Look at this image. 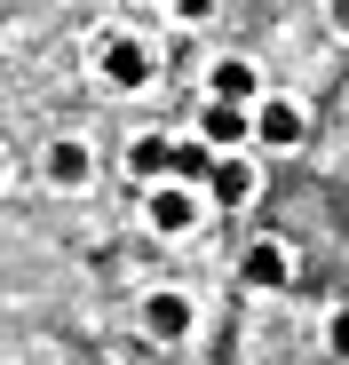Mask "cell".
I'll use <instances>...</instances> for the list:
<instances>
[{
    "label": "cell",
    "instance_id": "cell-1",
    "mask_svg": "<svg viewBox=\"0 0 349 365\" xmlns=\"http://www.w3.org/2000/svg\"><path fill=\"white\" fill-rule=\"evenodd\" d=\"M103 80H111V88H143V80H151V56H143L135 40H111V48H103Z\"/></svg>",
    "mask_w": 349,
    "mask_h": 365
},
{
    "label": "cell",
    "instance_id": "cell-2",
    "mask_svg": "<svg viewBox=\"0 0 349 365\" xmlns=\"http://www.w3.org/2000/svg\"><path fill=\"white\" fill-rule=\"evenodd\" d=\"M254 128H262V119H246L230 96H214V103H207V143H246Z\"/></svg>",
    "mask_w": 349,
    "mask_h": 365
},
{
    "label": "cell",
    "instance_id": "cell-3",
    "mask_svg": "<svg viewBox=\"0 0 349 365\" xmlns=\"http://www.w3.org/2000/svg\"><path fill=\"white\" fill-rule=\"evenodd\" d=\"M143 310H151V334H159V341H183V334H191V302H183V294H151Z\"/></svg>",
    "mask_w": 349,
    "mask_h": 365
},
{
    "label": "cell",
    "instance_id": "cell-4",
    "mask_svg": "<svg viewBox=\"0 0 349 365\" xmlns=\"http://www.w3.org/2000/svg\"><path fill=\"white\" fill-rule=\"evenodd\" d=\"M262 143H278V151L302 143V111L294 103H262Z\"/></svg>",
    "mask_w": 349,
    "mask_h": 365
},
{
    "label": "cell",
    "instance_id": "cell-5",
    "mask_svg": "<svg viewBox=\"0 0 349 365\" xmlns=\"http://www.w3.org/2000/svg\"><path fill=\"white\" fill-rule=\"evenodd\" d=\"M214 96H230V103L254 96V64H246V56H222V64H214Z\"/></svg>",
    "mask_w": 349,
    "mask_h": 365
},
{
    "label": "cell",
    "instance_id": "cell-6",
    "mask_svg": "<svg viewBox=\"0 0 349 365\" xmlns=\"http://www.w3.org/2000/svg\"><path fill=\"white\" fill-rule=\"evenodd\" d=\"M191 215H199L191 191H159V199H151V230H191Z\"/></svg>",
    "mask_w": 349,
    "mask_h": 365
},
{
    "label": "cell",
    "instance_id": "cell-7",
    "mask_svg": "<svg viewBox=\"0 0 349 365\" xmlns=\"http://www.w3.org/2000/svg\"><path fill=\"white\" fill-rule=\"evenodd\" d=\"M207 182H214V199H222V207H239V199L254 191V167H239V159H230V167H214Z\"/></svg>",
    "mask_w": 349,
    "mask_h": 365
},
{
    "label": "cell",
    "instance_id": "cell-8",
    "mask_svg": "<svg viewBox=\"0 0 349 365\" xmlns=\"http://www.w3.org/2000/svg\"><path fill=\"white\" fill-rule=\"evenodd\" d=\"M246 286H286V255L278 247H246Z\"/></svg>",
    "mask_w": 349,
    "mask_h": 365
},
{
    "label": "cell",
    "instance_id": "cell-9",
    "mask_svg": "<svg viewBox=\"0 0 349 365\" xmlns=\"http://www.w3.org/2000/svg\"><path fill=\"white\" fill-rule=\"evenodd\" d=\"M48 175H56V182H80V175H88V151H80V143H56V151H48Z\"/></svg>",
    "mask_w": 349,
    "mask_h": 365
},
{
    "label": "cell",
    "instance_id": "cell-10",
    "mask_svg": "<svg viewBox=\"0 0 349 365\" xmlns=\"http://www.w3.org/2000/svg\"><path fill=\"white\" fill-rule=\"evenodd\" d=\"M174 175H183V182L214 175V151H207V143H174Z\"/></svg>",
    "mask_w": 349,
    "mask_h": 365
},
{
    "label": "cell",
    "instance_id": "cell-11",
    "mask_svg": "<svg viewBox=\"0 0 349 365\" xmlns=\"http://www.w3.org/2000/svg\"><path fill=\"white\" fill-rule=\"evenodd\" d=\"M174 167V143H135V175H167Z\"/></svg>",
    "mask_w": 349,
    "mask_h": 365
},
{
    "label": "cell",
    "instance_id": "cell-12",
    "mask_svg": "<svg viewBox=\"0 0 349 365\" xmlns=\"http://www.w3.org/2000/svg\"><path fill=\"white\" fill-rule=\"evenodd\" d=\"M333 357H349V310L333 318Z\"/></svg>",
    "mask_w": 349,
    "mask_h": 365
},
{
    "label": "cell",
    "instance_id": "cell-13",
    "mask_svg": "<svg viewBox=\"0 0 349 365\" xmlns=\"http://www.w3.org/2000/svg\"><path fill=\"white\" fill-rule=\"evenodd\" d=\"M333 24H341V32H349V0H333Z\"/></svg>",
    "mask_w": 349,
    "mask_h": 365
}]
</instances>
